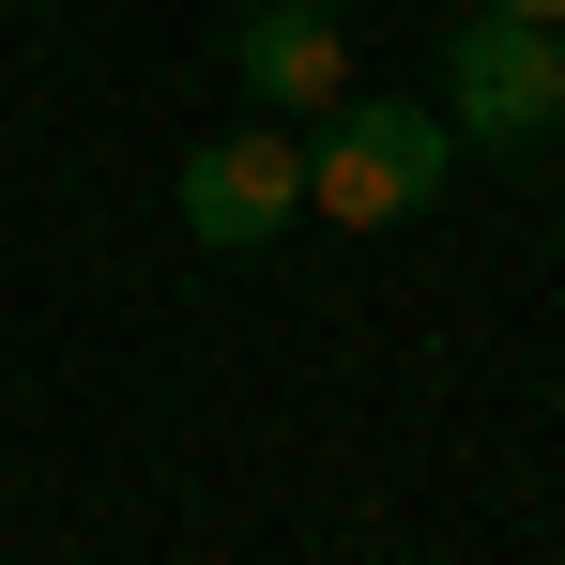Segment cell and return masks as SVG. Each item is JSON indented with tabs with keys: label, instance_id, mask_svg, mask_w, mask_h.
<instances>
[{
	"label": "cell",
	"instance_id": "6da1fadb",
	"mask_svg": "<svg viewBox=\"0 0 565 565\" xmlns=\"http://www.w3.org/2000/svg\"><path fill=\"white\" fill-rule=\"evenodd\" d=\"M444 153H459L444 107L337 93V107H321V153H306V214H337V230H397V214L444 199Z\"/></svg>",
	"mask_w": 565,
	"mask_h": 565
},
{
	"label": "cell",
	"instance_id": "7a4b0ae2",
	"mask_svg": "<svg viewBox=\"0 0 565 565\" xmlns=\"http://www.w3.org/2000/svg\"><path fill=\"white\" fill-rule=\"evenodd\" d=\"M290 214H306V153H290V122H245V138H199V153H184V230L214 245V260L276 245Z\"/></svg>",
	"mask_w": 565,
	"mask_h": 565
},
{
	"label": "cell",
	"instance_id": "3957f363",
	"mask_svg": "<svg viewBox=\"0 0 565 565\" xmlns=\"http://www.w3.org/2000/svg\"><path fill=\"white\" fill-rule=\"evenodd\" d=\"M459 138H551L565 122V31L535 15H459V93H444Z\"/></svg>",
	"mask_w": 565,
	"mask_h": 565
},
{
	"label": "cell",
	"instance_id": "277c9868",
	"mask_svg": "<svg viewBox=\"0 0 565 565\" xmlns=\"http://www.w3.org/2000/svg\"><path fill=\"white\" fill-rule=\"evenodd\" d=\"M230 77L260 122H321V107L352 93V46H337V15H306V0H260L245 31H230Z\"/></svg>",
	"mask_w": 565,
	"mask_h": 565
},
{
	"label": "cell",
	"instance_id": "5b68a950",
	"mask_svg": "<svg viewBox=\"0 0 565 565\" xmlns=\"http://www.w3.org/2000/svg\"><path fill=\"white\" fill-rule=\"evenodd\" d=\"M473 15H535V31H565V0H473Z\"/></svg>",
	"mask_w": 565,
	"mask_h": 565
},
{
	"label": "cell",
	"instance_id": "8992f818",
	"mask_svg": "<svg viewBox=\"0 0 565 565\" xmlns=\"http://www.w3.org/2000/svg\"><path fill=\"white\" fill-rule=\"evenodd\" d=\"M306 15H352V0H306Z\"/></svg>",
	"mask_w": 565,
	"mask_h": 565
},
{
	"label": "cell",
	"instance_id": "52a82bcc",
	"mask_svg": "<svg viewBox=\"0 0 565 565\" xmlns=\"http://www.w3.org/2000/svg\"><path fill=\"white\" fill-rule=\"evenodd\" d=\"M0 15H15V0H0Z\"/></svg>",
	"mask_w": 565,
	"mask_h": 565
}]
</instances>
